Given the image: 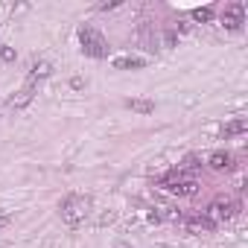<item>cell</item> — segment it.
Returning a JSON list of instances; mask_svg holds the SVG:
<instances>
[{
  "label": "cell",
  "mask_w": 248,
  "mask_h": 248,
  "mask_svg": "<svg viewBox=\"0 0 248 248\" xmlns=\"http://www.w3.org/2000/svg\"><path fill=\"white\" fill-rule=\"evenodd\" d=\"M88 210H91V196H82V193H70L59 202V213L67 228H79L85 222Z\"/></svg>",
  "instance_id": "obj_1"
},
{
  "label": "cell",
  "mask_w": 248,
  "mask_h": 248,
  "mask_svg": "<svg viewBox=\"0 0 248 248\" xmlns=\"http://www.w3.org/2000/svg\"><path fill=\"white\" fill-rule=\"evenodd\" d=\"M76 35H79V44H82V53L85 56H91V59H105L108 56V41H105V35L96 27L82 24Z\"/></svg>",
  "instance_id": "obj_2"
},
{
  "label": "cell",
  "mask_w": 248,
  "mask_h": 248,
  "mask_svg": "<svg viewBox=\"0 0 248 248\" xmlns=\"http://www.w3.org/2000/svg\"><path fill=\"white\" fill-rule=\"evenodd\" d=\"M239 202H231V199H225V202H213L207 210H204V219H210L213 225H222V222H228V219H233L236 213H239Z\"/></svg>",
  "instance_id": "obj_3"
},
{
  "label": "cell",
  "mask_w": 248,
  "mask_h": 248,
  "mask_svg": "<svg viewBox=\"0 0 248 248\" xmlns=\"http://www.w3.org/2000/svg\"><path fill=\"white\" fill-rule=\"evenodd\" d=\"M242 24H245V3L233 0V3H228L225 12H222V27L236 32V30H242Z\"/></svg>",
  "instance_id": "obj_4"
},
{
  "label": "cell",
  "mask_w": 248,
  "mask_h": 248,
  "mask_svg": "<svg viewBox=\"0 0 248 248\" xmlns=\"http://www.w3.org/2000/svg\"><path fill=\"white\" fill-rule=\"evenodd\" d=\"M207 167H210V170H216V172H231V170H233V155H231V152L216 149V152L207 158Z\"/></svg>",
  "instance_id": "obj_5"
},
{
  "label": "cell",
  "mask_w": 248,
  "mask_h": 248,
  "mask_svg": "<svg viewBox=\"0 0 248 248\" xmlns=\"http://www.w3.org/2000/svg\"><path fill=\"white\" fill-rule=\"evenodd\" d=\"M32 96H35V85H32V82H27L18 93H12L9 105H12V108H27V105L32 102Z\"/></svg>",
  "instance_id": "obj_6"
},
{
  "label": "cell",
  "mask_w": 248,
  "mask_h": 248,
  "mask_svg": "<svg viewBox=\"0 0 248 248\" xmlns=\"http://www.w3.org/2000/svg\"><path fill=\"white\" fill-rule=\"evenodd\" d=\"M216 225L210 219H204V213H196V216H187V231L190 233H210Z\"/></svg>",
  "instance_id": "obj_7"
},
{
  "label": "cell",
  "mask_w": 248,
  "mask_h": 248,
  "mask_svg": "<svg viewBox=\"0 0 248 248\" xmlns=\"http://www.w3.org/2000/svg\"><path fill=\"white\" fill-rule=\"evenodd\" d=\"M138 32H140V41H143V47H146L149 53H155V50H158V32H155V30H152L146 21L138 27Z\"/></svg>",
  "instance_id": "obj_8"
},
{
  "label": "cell",
  "mask_w": 248,
  "mask_h": 248,
  "mask_svg": "<svg viewBox=\"0 0 248 248\" xmlns=\"http://www.w3.org/2000/svg\"><path fill=\"white\" fill-rule=\"evenodd\" d=\"M248 132V120L245 117H236V120H231L228 126L222 129V138L228 140V138H236V135H245Z\"/></svg>",
  "instance_id": "obj_9"
},
{
  "label": "cell",
  "mask_w": 248,
  "mask_h": 248,
  "mask_svg": "<svg viewBox=\"0 0 248 248\" xmlns=\"http://www.w3.org/2000/svg\"><path fill=\"white\" fill-rule=\"evenodd\" d=\"M111 64H114L117 70H140L146 62H143V59H138V56H120V59H114Z\"/></svg>",
  "instance_id": "obj_10"
},
{
  "label": "cell",
  "mask_w": 248,
  "mask_h": 248,
  "mask_svg": "<svg viewBox=\"0 0 248 248\" xmlns=\"http://www.w3.org/2000/svg\"><path fill=\"white\" fill-rule=\"evenodd\" d=\"M53 73V64L50 62H35L32 67H30V82L35 85V82H41V79H47Z\"/></svg>",
  "instance_id": "obj_11"
},
{
  "label": "cell",
  "mask_w": 248,
  "mask_h": 248,
  "mask_svg": "<svg viewBox=\"0 0 248 248\" xmlns=\"http://www.w3.org/2000/svg\"><path fill=\"white\" fill-rule=\"evenodd\" d=\"M126 108H132L138 114H152L155 111V102L152 99H143V96H132V99H126Z\"/></svg>",
  "instance_id": "obj_12"
},
{
  "label": "cell",
  "mask_w": 248,
  "mask_h": 248,
  "mask_svg": "<svg viewBox=\"0 0 248 248\" xmlns=\"http://www.w3.org/2000/svg\"><path fill=\"white\" fill-rule=\"evenodd\" d=\"M178 170H181L184 175H193L196 170H202V161H199V155H187V158H184V164H181Z\"/></svg>",
  "instance_id": "obj_13"
},
{
  "label": "cell",
  "mask_w": 248,
  "mask_h": 248,
  "mask_svg": "<svg viewBox=\"0 0 248 248\" xmlns=\"http://www.w3.org/2000/svg\"><path fill=\"white\" fill-rule=\"evenodd\" d=\"M193 21H199V24L213 21V9H210V6H204V9H193Z\"/></svg>",
  "instance_id": "obj_14"
},
{
  "label": "cell",
  "mask_w": 248,
  "mask_h": 248,
  "mask_svg": "<svg viewBox=\"0 0 248 248\" xmlns=\"http://www.w3.org/2000/svg\"><path fill=\"white\" fill-rule=\"evenodd\" d=\"M15 59H18L15 47H9V44H3V47H0V62H6V64H12Z\"/></svg>",
  "instance_id": "obj_15"
},
{
  "label": "cell",
  "mask_w": 248,
  "mask_h": 248,
  "mask_svg": "<svg viewBox=\"0 0 248 248\" xmlns=\"http://www.w3.org/2000/svg\"><path fill=\"white\" fill-rule=\"evenodd\" d=\"M161 38H164V47H175V44H178V32H175V30H164Z\"/></svg>",
  "instance_id": "obj_16"
},
{
  "label": "cell",
  "mask_w": 248,
  "mask_h": 248,
  "mask_svg": "<svg viewBox=\"0 0 248 248\" xmlns=\"http://www.w3.org/2000/svg\"><path fill=\"white\" fill-rule=\"evenodd\" d=\"M146 219H149V222H152V225H158V222H161V219H164V213H158V210H155V207H152V210H149V213H146Z\"/></svg>",
  "instance_id": "obj_17"
},
{
  "label": "cell",
  "mask_w": 248,
  "mask_h": 248,
  "mask_svg": "<svg viewBox=\"0 0 248 248\" xmlns=\"http://www.w3.org/2000/svg\"><path fill=\"white\" fill-rule=\"evenodd\" d=\"M120 6V0H108V3H99V9L102 12H108V9H117Z\"/></svg>",
  "instance_id": "obj_18"
},
{
  "label": "cell",
  "mask_w": 248,
  "mask_h": 248,
  "mask_svg": "<svg viewBox=\"0 0 248 248\" xmlns=\"http://www.w3.org/2000/svg\"><path fill=\"white\" fill-rule=\"evenodd\" d=\"M193 30V24H187V21H178V30L175 32H190Z\"/></svg>",
  "instance_id": "obj_19"
},
{
  "label": "cell",
  "mask_w": 248,
  "mask_h": 248,
  "mask_svg": "<svg viewBox=\"0 0 248 248\" xmlns=\"http://www.w3.org/2000/svg\"><path fill=\"white\" fill-rule=\"evenodd\" d=\"M111 222H114V213H102L99 216V225H111Z\"/></svg>",
  "instance_id": "obj_20"
},
{
  "label": "cell",
  "mask_w": 248,
  "mask_h": 248,
  "mask_svg": "<svg viewBox=\"0 0 248 248\" xmlns=\"http://www.w3.org/2000/svg\"><path fill=\"white\" fill-rule=\"evenodd\" d=\"M70 88H76V91H79V88H85V79H79V76H76V79H70Z\"/></svg>",
  "instance_id": "obj_21"
},
{
  "label": "cell",
  "mask_w": 248,
  "mask_h": 248,
  "mask_svg": "<svg viewBox=\"0 0 248 248\" xmlns=\"http://www.w3.org/2000/svg\"><path fill=\"white\" fill-rule=\"evenodd\" d=\"M9 222H12V216H6V213H0V231H3V228H6Z\"/></svg>",
  "instance_id": "obj_22"
},
{
  "label": "cell",
  "mask_w": 248,
  "mask_h": 248,
  "mask_svg": "<svg viewBox=\"0 0 248 248\" xmlns=\"http://www.w3.org/2000/svg\"><path fill=\"white\" fill-rule=\"evenodd\" d=\"M117 248H129V245H126V242H120V245H117Z\"/></svg>",
  "instance_id": "obj_23"
}]
</instances>
